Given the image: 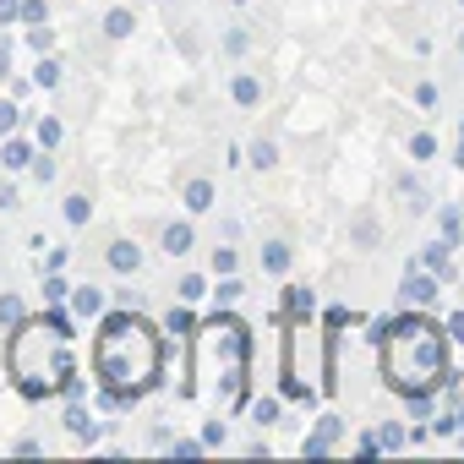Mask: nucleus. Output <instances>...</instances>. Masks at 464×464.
<instances>
[{
  "mask_svg": "<svg viewBox=\"0 0 464 464\" xmlns=\"http://www.w3.org/2000/svg\"><path fill=\"white\" fill-rule=\"evenodd\" d=\"M202 295H208V285H202L197 274H186V279H180V301H202Z\"/></svg>",
  "mask_w": 464,
  "mask_h": 464,
  "instance_id": "nucleus-20",
  "label": "nucleus"
},
{
  "mask_svg": "<svg viewBox=\"0 0 464 464\" xmlns=\"http://www.w3.org/2000/svg\"><path fill=\"white\" fill-rule=\"evenodd\" d=\"M104 34H110V39H126V34H131V12H110Z\"/></svg>",
  "mask_w": 464,
  "mask_h": 464,
  "instance_id": "nucleus-16",
  "label": "nucleus"
},
{
  "mask_svg": "<svg viewBox=\"0 0 464 464\" xmlns=\"http://www.w3.org/2000/svg\"><path fill=\"white\" fill-rule=\"evenodd\" d=\"M448 334H453V339H464V312H459V317H448Z\"/></svg>",
  "mask_w": 464,
  "mask_h": 464,
  "instance_id": "nucleus-31",
  "label": "nucleus"
},
{
  "mask_svg": "<svg viewBox=\"0 0 464 464\" xmlns=\"http://www.w3.org/2000/svg\"><path fill=\"white\" fill-rule=\"evenodd\" d=\"M164 252H169V257H186V252H191V224H169V229H164Z\"/></svg>",
  "mask_w": 464,
  "mask_h": 464,
  "instance_id": "nucleus-8",
  "label": "nucleus"
},
{
  "mask_svg": "<svg viewBox=\"0 0 464 464\" xmlns=\"http://www.w3.org/2000/svg\"><path fill=\"white\" fill-rule=\"evenodd\" d=\"M285 399H301V404H312V399H317V393H312V388H306V382H295V377H285Z\"/></svg>",
  "mask_w": 464,
  "mask_h": 464,
  "instance_id": "nucleus-22",
  "label": "nucleus"
},
{
  "mask_svg": "<svg viewBox=\"0 0 464 464\" xmlns=\"http://www.w3.org/2000/svg\"><path fill=\"white\" fill-rule=\"evenodd\" d=\"M0 323H6V328H17V323H23V306H17L12 295H0Z\"/></svg>",
  "mask_w": 464,
  "mask_h": 464,
  "instance_id": "nucleus-21",
  "label": "nucleus"
},
{
  "mask_svg": "<svg viewBox=\"0 0 464 464\" xmlns=\"http://www.w3.org/2000/svg\"><path fill=\"white\" fill-rule=\"evenodd\" d=\"M12 17H23V6L17 0H0V23H12Z\"/></svg>",
  "mask_w": 464,
  "mask_h": 464,
  "instance_id": "nucleus-30",
  "label": "nucleus"
},
{
  "mask_svg": "<svg viewBox=\"0 0 464 464\" xmlns=\"http://www.w3.org/2000/svg\"><path fill=\"white\" fill-rule=\"evenodd\" d=\"M61 142V126L55 121H39V148H55Z\"/></svg>",
  "mask_w": 464,
  "mask_h": 464,
  "instance_id": "nucleus-23",
  "label": "nucleus"
},
{
  "mask_svg": "<svg viewBox=\"0 0 464 464\" xmlns=\"http://www.w3.org/2000/svg\"><path fill=\"white\" fill-rule=\"evenodd\" d=\"M12 126H17V110H12V104H0V137H6Z\"/></svg>",
  "mask_w": 464,
  "mask_h": 464,
  "instance_id": "nucleus-29",
  "label": "nucleus"
},
{
  "mask_svg": "<svg viewBox=\"0 0 464 464\" xmlns=\"http://www.w3.org/2000/svg\"><path fill=\"white\" fill-rule=\"evenodd\" d=\"M213 268H218V274H236V252H229V246L213 252Z\"/></svg>",
  "mask_w": 464,
  "mask_h": 464,
  "instance_id": "nucleus-26",
  "label": "nucleus"
},
{
  "mask_svg": "<svg viewBox=\"0 0 464 464\" xmlns=\"http://www.w3.org/2000/svg\"><path fill=\"white\" fill-rule=\"evenodd\" d=\"M99 306H104V295H99V290H77V295H72V312H77V317H93Z\"/></svg>",
  "mask_w": 464,
  "mask_h": 464,
  "instance_id": "nucleus-12",
  "label": "nucleus"
},
{
  "mask_svg": "<svg viewBox=\"0 0 464 464\" xmlns=\"http://www.w3.org/2000/svg\"><path fill=\"white\" fill-rule=\"evenodd\" d=\"M66 339H72V334H61L50 317H44V323H17V334H12V377H17L23 393L39 399V393H55V388L72 382Z\"/></svg>",
  "mask_w": 464,
  "mask_h": 464,
  "instance_id": "nucleus-3",
  "label": "nucleus"
},
{
  "mask_svg": "<svg viewBox=\"0 0 464 464\" xmlns=\"http://www.w3.org/2000/svg\"><path fill=\"white\" fill-rule=\"evenodd\" d=\"M410 153H415V159H431V153H437V137H431V131H415V137H410Z\"/></svg>",
  "mask_w": 464,
  "mask_h": 464,
  "instance_id": "nucleus-17",
  "label": "nucleus"
},
{
  "mask_svg": "<svg viewBox=\"0 0 464 464\" xmlns=\"http://www.w3.org/2000/svg\"><path fill=\"white\" fill-rule=\"evenodd\" d=\"M382 344V377L404 399H426L448 382V339L431 317H393L377 328Z\"/></svg>",
  "mask_w": 464,
  "mask_h": 464,
  "instance_id": "nucleus-2",
  "label": "nucleus"
},
{
  "mask_svg": "<svg viewBox=\"0 0 464 464\" xmlns=\"http://www.w3.org/2000/svg\"><path fill=\"white\" fill-rule=\"evenodd\" d=\"M459 164H464V126H459Z\"/></svg>",
  "mask_w": 464,
  "mask_h": 464,
  "instance_id": "nucleus-33",
  "label": "nucleus"
},
{
  "mask_svg": "<svg viewBox=\"0 0 464 464\" xmlns=\"http://www.w3.org/2000/svg\"><path fill=\"white\" fill-rule=\"evenodd\" d=\"M6 66H12V61H6V44H0V77H6Z\"/></svg>",
  "mask_w": 464,
  "mask_h": 464,
  "instance_id": "nucleus-32",
  "label": "nucleus"
},
{
  "mask_svg": "<svg viewBox=\"0 0 464 464\" xmlns=\"http://www.w3.org/2000/svg\"><path fill=\"white\" fill-rule=\"evenodd\" d=\"M274 159H279V153H274V142H257V148H252V164H257V169H268Z\"/></svg>",
  "mask_w": 464,
  "mask_h": 464,
  "instance_id": "nucleus-24",
  "label": "nucleus"
},
{
  "mask_svg": "<svg viewBox=\"0 0 464 464\" xmlns=\"http://www.w3.org/2000/svg\"><path fill=\"white\" fill-rule=\"evenodd\" d=\"M110 268H115V274H137V268H142V252H137L131 241H115V246H110Z\"/></svg>",
  "mask_w": 464,
  "mask_h": 464,
  "instance_id": "nucleus-4",
  "label": "nucleus"
},
{
  "mask_svg": "<svg viewBox=\"0 0 464 464\" xmlns=\"http://www.w3.org/2000/svg\"><path fill=\"white\" fill-rule=\"evenodd\" d=\"M28 44H34L39 55H50V44H55V39H50V28H34V34H28Z\"/></svg>",
  "mask_w": 464,
  "mask_h": 464,
  "instance_id": "nucleus-25",
  "label": "nucleus"
},
{
  "mask_svg": "<svg viewBox=\"0 0 464 464\" xmlns=\"http://www.w3.org/2000/svg\"><path fill=\"white\" fill-rule=\"evenodd\" d=\"M274 415H279V404H274V399H257V420H263V426H268V420H274Z\"/></svg>",
  "mask_w": 464,
  "mask_h": 464,
  "instance_id": "nucleus-28",
  "label": "nucleus"
},
{
  "mask_svg": "<svg viewBox=\"0 0 464 464\" xmlns=\"http://www.w3.org/2000/svg\"><path fill=\"white\" fill-rule=\"evenodd\" d=\"M263 268H274V274H285V268H290V246H279V241H274V246L263 252Z\"/></svg>",
  "mask_w": 464,
  "mask_h": 464,
  "instance_id": "nucleus-15",
  "label": "nucleus"
},
{
  "mask_svg": "<svg viewBox=\"0 0 464 464\" xmlns=\"http://www.w3.org/2000/svg\"><path fill=\"white\" fill-rule=\"evenodd\" d=\"M186 208H191V213H208V208H213V186H208V180H191V186H186Z\"/></svg>",
  "mask_w": 464,
  "mask_h": 464,
  "instance_id": "nucleus-10",
  "label": "nucleus"
},
{
  "mask_svg": "<svg viewBox=\"0 0 464 464\" xmlns=\"http://www.w3.org/2000/svg\"><path fill=\"white\" fill-rule=\"evenodd\" d=\"M442 236L459 241V213H453V208H442Z\"/></svg>",
  "mask_w": 464,
  "mask_h": 464,
  "instance_id": "nucleus-27",
  "label": "nucleus"
},
{
  "mask_svg": "<svg viewBox=\"0 0 464 464\" xmlns=\"http://www.w3.org/2000/svg\"><path fill=\"white\" fill-rule=\"evenodd\" d=\"M229 93H236V104H257L263 99V82L257 77H236V82H229Z\"/></svg>",
  "mask_w": 464,
  "mask_h": 464,
  "instance_id": "nucleus-11",
  "label": "nucleus"
},
{
  "mask_svg": "<svg viewBox=\"0 0 464 464\" xmlns=\"http://www.w3.org/2000/svg\"><path fill=\"white\" fill-rule=\"evenodd\" d=\"M334 431H339V420H334V415H323V426H317V437H312V442H306L301 453H306V459H323V453H328V442H334Z\"/></svg>",
  "mask_w": 464,
  "mask_h": 464,
  "instance_id": "nucleus-7",
  "label": "nucleus"
},
{
  "mask_svg": "<svg viewBox=\"0 0 464 464\" xmlns=\"http://www.w3.org/2000/svg\"><path fill=\"white\" fill-rule=\"evenodd\" d=\"M88 213H93L88 197H66V218H72V224H88Z\"/></svg>",
  "mask_w": 464,
  "mask_h": 464,
  "instance_id": "nucleus-19",
  "label": "nucleus"
},
{
  "mask_svg": "<svg viewBox=\"0 0 464 464\" xmlns=\"http://www.w3.org/2000/svg\"><path fill=\"white\" fill-rule=\"evenodd\" d=\"M66 431H72L77 442H93V431H99V426H93V415H88L82 404H72V415H66Z\"/></svg>",
  "mask_w": 464,
  "mask_h": 464,
  "instance_id": "nucleus-6",
  "label": "nucleus"
},
{
  "mask_svg": "<svg viewBox=\"0 0 464 464\" xmlns=\"http://www.w3.org/2000/svg\"><path fill=\"white\" fill-rule=\"evenodd\" d=\"M290 312H295V317H312V312H317L312 290H290Z\"/></svg>",
  "mask_w": 464,
  "mask_h": 464,
  "instance_id": "nucleus-18",
  "label": "nucleus"
},
{
  "mask_svg": "<svg viewBox=\"0 0 464 464\" xmlns=\"http://www.w3.org/2000/svg\"><path fill=\"white\" fill-rule=\"evenodd\" d=\"M404 295H410L415 306L437 301V279H431V268H426V274H410V279H404Z\"/></svg>",
  "mask_w": 464,
  "mask_h": 464,
  "instance_id": "nucleus-5",
  "label": "nucleus"
},
{
  "mask_svg": "<svg viewBox=\"0 0 464 464\" xmlns=\"http://www.w3.org/2000/svg\"><path fill=\"white\" fill-rule=\"evenodd\" d=\"M34 153H28V142H6V148H0V164H6V169H23Z\"/></svg>",
  "mask_w": 464,
  "mask_h": 464,
  "instance_id": "nucleus-13",
  "label": "nucleus"
},
{
  "mask_svg": "<svg viewBox=\"0 0 464 464\" xmlns=\"http://www.w3.org/2000/svg\"><path fill=\"white\" fill-rule=\"evenodd\" d=\"M448 252H453V241H448V236H442V241H437V246H426V257H420V268H431V274H437V279H442V274H448Z\"/></svg>",
  "mask_w": 464,
  "mask_h": 464,
  "instance_id": "nucleus-9",
  "label": "nucleus"
},
{
  "mask_svg": "<svg viewBox=\"0 0 464 464\" xmlns=\"http://www.w3.org/2000/svg\"><path fill=\"white\" fill-rule=\"evenodd\" d=\"M34 82H39V88H55V82H61V66H55L50 55H39V72H34Z\"/></svg>",
  "mask_w": 464,
  "mask_h": 464,
  "instance_id": "nucleus-14",
  "label": "nucleus"
},
{
  "mask_svg": "<svg viewBox=\"0 0 464 464\" xmlns=\"http://www.w3.org/2000/svg\"><path fill=\"white\" fill-rule=\"evenodd\" d=\"M159 334L131 317V312H110L99 339H93V372L110 388V404H131L142 388H153L159 377Z\"/></svg>",
  "mask_w": 464,
  "mask_h": 464,
  "instance_id": "nucleus-1",
  "label": "nucleus"
}]
</instances>
